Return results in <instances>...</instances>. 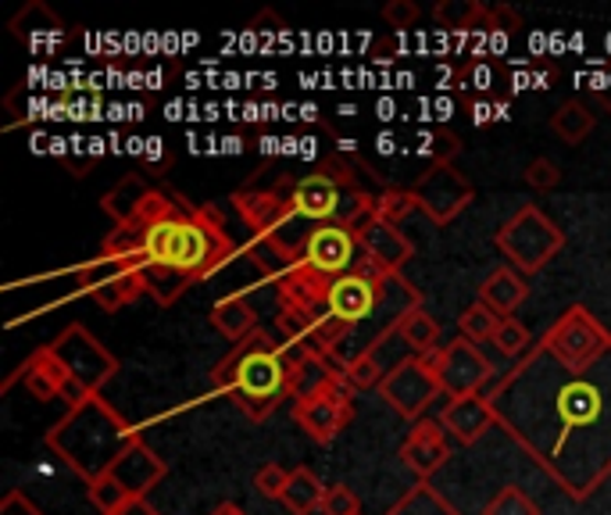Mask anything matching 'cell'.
I'll list each match as a JSON object with an SVG mask.
<instances>
[{"label":"cell","instance_id":"obj_1","mask_svg":"<svg viewBox=\"0 0 611 515\" xmlns=\"http://www.w3.org/2000/svg\"><path fill=\"white\" fill-rule=\"evenodd\" d=\"M483 393L497 427L572 502H587L611 476V351L590 369H565L537 340Z\"/></svg>","mask_w":611,"mask_h":515},{"label":"cell","instance_id":"obj_2","mask_svg":"<svg viewBox=\"0 0 611 515\" xmlns=\"http://www.w3.org/2000/svg\"><path fill=\"white\" fill-rule=\"evenodd\" d=\"M101 251L133 262L158 305H176L193 283L215 276L236 244L219 208H197L182 193L150 187L140 211L115 225Z\"/></svg>","mask_w":611,"mask_h":515},{"label":"cell","instance_id":"obj_3","mask_svg":"<svg viewBox=\"0 0 611 515\" xmlns=\"http://www.w3.org/2000/svg\"><path fill=\"white\" fill-rule=\"evenodd\" d=\"M211 380L219 393L236 401L243 416L265 422L283 401H294V351L272 340L265 329H254L247 340L233 344Z\"/></svg>","mask_w":611,"mask_h":515},{"label":"cell","instance_id":"obj_4","mask_svg":"<svg viewBox=\"0 0 611 515\" xmlns=\"http://www.w3.org/2000/svg\"><path fill=\"white\" fill-rule=\"evenodd\" d=\"M140 441L144 437L136 433L133 422L122 412H115L101 393L86 398L83 404L69 408V416L54 422L48 437H43V444H48L57 459L86 483L101 480L122 454Z\"/></svg>","mask_w":611,"mask_h":515},{"label":"cell","instance_id":"obj_5","mask_svg":"<svg viewBox=\"0 0 611 515\" xmlns=\"http://www.w3.org/2000/svg\"><path fill=\"white\" fill-rule=\"evenodd\" d=\"M233 208L240 211V219L247 222V230L254 233V244L257 251H268L272 258H280V272L289 269L308 248V240L315 233V225L308 219H301L294 208L286 204V197L268 187V190H257V187H243L233 197Z\"/></svg>","mask_w":611,"mask_h":515},{"label":"cell","instance_id":"obj_6","mask_svg":"<svg viewBox=\"0 0 611 515\" xmlns=\"http://www.w3.org/2000/svg\"><path fill=\"white\" fill-rule=\"evenodd\" d=\"M276 190L286 197V204L294 208L301 219H308L312 225H329V222L344 219L347 197L358 190V183H355L350 165L340 161V158H333V161H323L308 176L280 179Z\"/></svg>","mask_w":611,"mask_h":515},{"label":"cell","instance_id":"obj_7","mask_svg":"<svg viewBox=\"0 0 611 515\" xmlns=\"http://www.w3.org/2000/svg\"><path fill=\"white\" fill-rule=\"evenodd\" d=\"M494 240H497L501 254L508 258L523 276L540 272L565 248V233L558 230V222L551 216H544V208L537 204L518 208L515 216L501 225Z\"/></svg>","mask_w":611,"mask_h":515},{"label":"cell","instance_id":"obj_8","mask_svg":"<svg viewBox=\"0 0 611 515\" xmlns=\"http://www.w3.org/2000/svg\"><path fill=\"white\" fill-rule=\"evenodd\" d=\"M540 347L547 355H555L565 369H590L611 351V333L583 305H572L544 333Z\"/></svg>","mask_w":611,"mask_h":515},{"label":"cell","instance_id":"obj_9","mask_svg":"<svg viewBox=\"0 0 611 515\" xmlns=\"http://www.w3.org/2000/svg\"><path fill=\"white\" fill-rule=\"evenodd\" d=\"M294 419L315 444H333L355 419V390L347 387L344 372L326 380L323 387L301 393L294 401Z\"/></svg>","mask_w":611,"mask_h":515},{"label":"cell","instance_id":"obj_10","mask_svg":"<svg viewBox=\"0 0 611 515\" xmlns=\"http://www.w3.org/2000/svg\"><path fill=\"white\" fill-rule=\"evenodd\" d=\"M48 347L54 351V358L61 361V366H65L89 393H101V387L118 372V358L80 323L61 329L57 340H51Z\"/></svg>","mask_w":611,"mask_h":515},{"label":"cell","instance_id":"obj_11","mask_svg":"<svg viewBox=\"0 0 611 515\" xmlns=\"http://www.w3.org/2000/svg\"><path fill=\"white\" fill-rule=\"evenodd\" d=\"M75 283H80V291L94 297L104 312L126 308L129 301L147 294L144 276L136 272V265L126 262V258L104 254V251L75 269Z\"/></svg>","mask_w":611,"mask_h":515},{"label":"cell","instance_id":"obj_12","mask_svg":"<svg viewBox=\"0 0 611 515\" xmlns=\"http://www.w3.org/2000/svg\"><path fill=\"white\" fill-rule=\"evenodd\" d=\"M430 361L440 380V390H444L451 401L468 398V393H483L486 383L497 376L494 361L465 337H454L451 344H444L436 355H430Z\"/></svg>","mask_w":611,"mask_h":515},{"label":"cell","instance_id":"obj_13","mask_svg":"<svg viewBox=\"0 0 611 515\" xmlns=\"http://www.w3.org/2000/svg\"><path fill=\"white\" fill-rule=\"evenodd\" d=\"M14 383H22L29 393H33L36 401H65L69 408L83 404L86 398H94L75 376L61 366V361L54 358V351L48 344L36 347L33 355H29L19 369H14L8 380H4V390H11Z\"/></svg>","mask_w":611,"mask_h":515},{"label":"cell","instance_id":"obj_14","mask_svg":"<svg viewBox=\"0 0 611 515\" xmlns=\"http://www.w3.org/2000/svg\"><path fill=\"white\" fill-rule=\"evenodd\" d=\"M379 393H383V401L401 419L419 422L425 408H430L444 390H440V380H436V372H433V361L411 355L408 361H401V366H397L387 376L383 387H379Z\"/></svg>","mask_w":611,"mask_h":515},{"label":"cell","instance_id":"obj_15","mask_svg":"<svg viewBox=\"0 0 611 515\" xmlns=\"http://www.w3.org/2000/svg\"><path fill=\"white\" fill-rule=\"evenodd\" d=\"M411 193L419 197V211H425L430 222L447 225L472 204L476 187H472L454 165H430V169L415 179Z\"/></svg>","mask_w":611,"mask_h":515},{"label":"cell","instance_id":"obj_16","mask_svg":"<svg viewBox=\"0 0 611 515\" xmlns=\"http://www.w3.org/2000/svg\"><path fill=\"white\" fill-rule=\"evenodd\" d=\"M355 237H358L365 258L383 272H390V276H401V269L411 262V258H415V244H411V240L401 233V225H390L379 216L365 219L355 230Z\"/></svg>","mask_w":611,"mask_h":515},{"label":"cell","instance_id":"obj_17","mask_svg":"<svg viewBox=\"0 0 611 515\" xmlns=\"http://www.w3.org/2000/svg\"><path fill=\"white\" fill-rule=\"evenodd\" d=\"M401 459L419 480H430L436 469H444L451 459V444L444 437V427L433 419H419L415 427L408 430L404 444H401Z\"/></svg>","mask_w":611,"mask_h":515},{"label":"cell","instance_id":"obj_18","mask_svg":"<svg viewBox=\"0 0 611 515\" xmlns=\"http://www.w3.org/2000/svg\"><path fill=\"white\" fill-rule=\"evenodd\" d=\"M165 473H168V465L140 441V444H133L126 454H122V459L104 476H112L118 487L133 497V502H144V497L165 480Z\"/></svg>","mask_w":611,"mask_h":515},{"label":"cell","instance_id":"obj_19","mask_svg":"<svg viewBox=\"0 0 611 515\" xmlns=\"http://www.w3.org/2000/svg\"><path fill=\"white\" fill-rule=\"evenodd\" d=\"M497 422L494 404L486 393H468V398H454L440 412V427L451 433L457 444H476L480 437Z\"/></svg>","mask_w":611,"mask_h":515},{"label":"cell","instance_id":"obj_20","mask_svg":"<svg viewBox=\"0 0 611 515\" xmlns=\"http://www.w3.org/2000/svg\"><path fill=\"white\" fill-rule=\"evenodd\" d=\"M11 33L19 36L29 51H54L65 43V25H61L57 14L33 0V4H25L19 14L11 19Z\"/></svg>","mask_w":611,"mask_h":515},{"label":"cell","instance_id":"obj_21","mask_svg":"<svg viewBox=\"0 0 611 515\" xmlns=\"http://www.w3.org/2000/svg\"><path fill=\"white\" fill-rule=\"evenodd\" d=\"M526 297H529V286L523 280V272L512 269V265L494 269L491 276L483 280V286H480V301L491 312H497L501 319H512L515 308L523 305Z\"/></svg>","mask_w":611,"mask_h":515},{"label":"cell","instance_id":"obj_22","mask_svg":"<svg viewBox=\"0 0 611 515\" xmlns=\"http://www.w3.org/2000/svg\"><path fill=\"white\" fill-rule=\"evenodd\" d=\"M211 323H215V329L233 344L247 340L254 329H262L257 326V312L247 301V294H229V297L215 301V308H211Z\"/></svg>","mask_w":611,"mask_h":515},{"label":"cell","instance_id":"obj_23","mask_svg":"<svg viewBox=\"0 0 611 515\" xmlns=\"http://www.w3.org/2000/svg\"><path fill=\"white\" fill-rule=\"evenodd\" d=\"M397 333H401V340L411 355H419V358H430L436 355L440 347V323L430 315V308L419 305V308H411L404 312L401 319H397Z\"/></svg>","mask_w":611,"mask_h":515},{"label":"cell","instance_id":"obj_24","mask_svg":"<svg viewBox=\"0 0 611 515\" xmlns=\"http://www.w3.org/2000/svg\"><path fill=\"white\" fill-rule=\"evenodd\" d=\"M323 497H326V483L318 480L308 465H297L294 473H289L286 494H283V505L289 515H312L315 508H323Z\"/></svg>","mask_w":611,"mask_h":515},{"label":"cell","instance_id":"obj_25","mask_svg":"<svg viewBox=\"0 0 611 515\" xmlns=\"http://www.w3.org/2000/svg\"><path fill=\"white\" fill-rule=\"evenodd\" d=\"M387 515H462L430 480H419Z\"/></svg>","mask_w":611,"mask_h":515},{"label":"cell","instance_id":"obj_26","mask_svg":"<svg viewBox=\"0 0 611 515\" xmlns=\"http://www.w3.org/2000/svg\"><path fill=\"white\" fill-rule=\"evenodd\" d=\"M147 190H150V187L144 183V176H136V172H133V176L122 179V183H115V190L104 193L101 208L115 219V225H122V222H129V219L136 216V211H140Z\"/></svg>","mask_w":611,"mask_h":515},{"label":"cell","instance_id":"obj_27","mask_svg":"<svg viewBox=\"0 0 611 515\" xmlns=\"http://www.w3.org/2000/svg\"><path fill=\"white\" fill-rule=\"evenodd\" d=\"M593 126H598V118H593V112L587 108L583 101H565L561 108L551 115V129L565 144H583L587 136L593 133Z\"/></svg>","mask_w":611,"mask_h":515},{"label":"cell","instance_id":"obj_28","mask_svg":"<svg viewBox=\"0 0 611 515\" xmlns=\"http://www.w3.org/2000/svg\"><path fill=\"white\" fill-rule=\"evenodd\" d=\"M486 11L491 8H483L480 0H440V4L433 8V19L440 29H447V33L465 36L483 22Z\"/></svg>","mask_w":611,"mask_h":515},{"label":"cell","instance_id":"obj_29","mask_svg":"<svg viewBox=\"0 0 611 515\" xmlns=\"http://www.w3.org/2000/svg\"><path fill=\"white\" fill-rule=\"evenodd\" d=\"M501 315L497 312H491L483 305V301H476V305H468L465 312H462V319H457V329H462V337L465 340H472V344H486L491 340L494 344V337H497V329H501Z\"/></svg>","mask_w":611,"mask_h":515},{"label":"cell","instance_id":"obj_30","mask_svg":"<svg viewBox=\"0 0 611 515\" xmlns=\"http://www.w3.org/2000/svg\"><path fill=\"white\" fill-rule=\"evenodd\" d=\"M411 211H419V197L411 193V187H387L383 193H376V216L383 222L401 225Z\"/></svg>","mask_w":611,"mask_h":515},{"label":"cell","instance_id":"obj_31","mask_svg":"<svg viewBox=\"0 0 611 515\" xmlns=\"http://www.w3.org/2000/svg\"><path fill=\"white\" fill-rule=\"evenodd\" d=\"M86 497H89V505H94L101 515H118V512H126V508L136 505L112 476H101L94 483H86Z\"/></svg>","mask_w":611,"mask_h":515},{"label":"cell","instance_id":"obj_32","mask_svg":"<svg viewBox=\"0 0 611 515\" xmlns=\"http://www.w3.org/2000/svg\"><path fill=\"white\" fill-rule=\"evenodd\" d=\"M422 147H419V155L422 158H430V165H451L457 158V150H462V136L444 129V126H436V129H425L422 136Z\"/></svg>","mask_w":611,"mask_h":515},{"label":"cell","instance_id":"obj_33","mask_svg":"<svg viewBox=\"0 0 611 515\" xmlns=\"http://www.w3.org/2000/svg\"><path fill=\"white\" fill-rule=\"evenodd\" d=\"M483 515H540V508L523 487L508 483V487H501L491 502L483 505Z\"/></svg>","mask_w":611,"mask_h":515},{"label":"cell","instance_id":"obj_34","mask_svg":"<svg viewBox=\"0 0 611 515\" xmlns=\"http://www.w3.org/2000/svg\"><path fill=\"white\" fill-rule=\"evenodd\" d=\"M494 347L504 355V358H526L533 351V337H529V329L518 323V319H504L501 329H497V337H494Z\"/></svg>","mask_w":611,"mask_h":515},{"label":"cell","instance_id":"obj_35","mask_svg":"<svg viewBox=\"0 0 611 515\" xmlns=\"http://www.w3.org/2000/svg\"><path fill=\"white\" fill-rule=\"evenodd\" d=\"M286 483H289V473H286V469H283L280 462H265V465L254 473V487H257V494L272 497V502H283Z\"/></svg>","mask_w":611,"mask_h":515},{"label":"cell","instance_id":"obj_36","mask_svg":"<svg viewBox=\"0 0 611 515\" xmlns=\"http://www.w3.org/2000/svg\"><path fill=\"white\" fill-rule=\"evenodd\" d=\"M323 515H358L361 505H358V494L344 487V483H329L326 487V497H323Z\"/></svg>","mask_w":611,"mask_h":515},{"label":"cell","instance_id":"obj_37","mask_svg":"<svg viewBox=\"0 0 611 515\" xmlns=\"http://www.w3.org/2000/svg\"><path fill=\"white\" fill-rule=\"evenodd\" d=\"M526 183L533 190H555L561 183V169L555 161H547V158H537V161H529V169H526Z\"/></svg>","mask_w":611,"mask_h":515},{"label":"cell","instance_id":"obj_38","mask_svg":"<svg viewBox=\"0 0 611 515\" xmlns=\"http://www.w3.org/2000/svg\"><path fill=\"white\" fill-rule=\"evenodd\" d=\"M419 14H422V8L415 4V0H390V4L383 8L387 25H390V29H401V33L419 22Z\"/></svg>","mask_w":611,"mask_h":515},{"label":"cell","instance_id":"obj_39","mask_svg":"<svg viewBox=\"0 0 611 515\" xmlns=\"http://www.w3.org/2000/svg\"><path fill=\"white\" fill-rule=\"evenodd\" d=\"M494 83H497V72L491 65H468L462 72V90L472 86V90H480V94H491Z\"/></svg>","mask_w":611,"mask_h":515},{"label":"cell","instance_id":"obj_40","mask_svg":"<svg viewBox=\"0 0 611 515\" xmlns=\"http://www.w3.org/2000/svg\"><path fill=\"white\" fill-rule=\"evenodd\" d=\"M0 515H43L22 491H8L4 502H0Z\"/></svg>","mask_w":611,"mask_h":515},{"label":"cell","instance_id":"obj_41","mask_svg":"<svg viewBox=\"0 0 611 515\" xmlns=\"http://www.w3.org/2000/svg\"><path fill=\"white\" fill-rule=\"evenodd\" d=\"M468 112H472V123H476V126H491L494 118H497V108H494L491 101H472Z\"/></svg>","mask_w":611,"mask_h":515},{"label":"cell","instance_id":"obj_42","mask_svg":"<svg viewBox=\"0 0 611 515\" xmlns=\"http://www.w3.org/2000/svg\"><path fill=\"white\" fill-rule=\"evenodd\" d=\"M144 161H147V165H168V155H165V140H161V136H147Z\"/></svg>","mask_w":611,"mask_h":515},{"label":"cell","instance_id":"obj_43","mask_svg":"<svg viewBox=\"0 0 611 515\" xmlns=\"http://www.w3.org/2000/svg\"><path fill=\"white\" fill-rule=\"evenodd\" d=\"M211 515H247L240 505H233V502H222V505H215L211 508Z\"/></svg>","mask_w":611,"mask_h":515},{"label":"cell","instance_id":"obj_44","mask_svg":"<svg viewBox=\"0 0 611 515\" xmlns=\"http://www.w3.org/2000/svg\"><path fill=\"white\" fill-rule=\"evenodd\" d=\"M104 144H108V140H101V136H89V140H86L89 158H101L104 155Z\"/></svg>","mask_w":611,"mask_h":515},{"label":"cell","instance_id":"obj_45","mask_svg":"<svg viewBox=\"0 0 611 515\" xmlns=\"http://www.w3.org/2000/svg\"><path fill=\"white\" fill-rule=\"evenodd\" d=\"M222 150H225V155H240V150H243V140H240V136H225V140H222Z\"/></svg>","mask_w":611,"mask_h":515},{"label":"cell","instance_id":"obj_46","mask_svg":"<svg viewBox=\"0 0 611 515\" xmlns=\"http://www.w3.org/2000/svg\"><path fill=\"white\" fill-rule=\"evenodd\" d=\"M118 515H158L155 508H150L147 502H136L133 508H126V512H118Z\"/></svg>","mask_w":611,"mask_h":515},{"label":"cell","instance_id":"obj_47","mask_svg":"<svg viewBox=\"0 0 611 515\" xmlns=\"http://www.w3.org/2000/svg\"><path fill=\"white\" fill-rule=\"evenodd\" d=\"M376 150H379V155H390V150H393V133H383V136H379V140H376Z\"/></svg>","mask_w":611,"mask_h":515},{"label":"cell","instance_id":"obj_48","mask_svg":"<svg viewBox=\"0 0 611 515\" xmlns=\"http://www.w3.org/2000/svg\"><path fill=\"white\" fill-rule=\"evenodd\" d=\"M494 108H497V118H512V115H508V112H512V108H508V101H497Z\"/></svg>","mask_w":611,"mask_h":515},{"label":"cell","instance_id":"obj_49","mask_svg":"<svg viewBox=\"0 0 611 515\" xmlns=\"http://www.w3.org/2000/svg\"><path fill=\"white\" fill-rule=\"evenodd\" d=\"M358 515H361V512H358Z\"/></svg>","mask_w":611,"mask_h":515}]
</instances>
